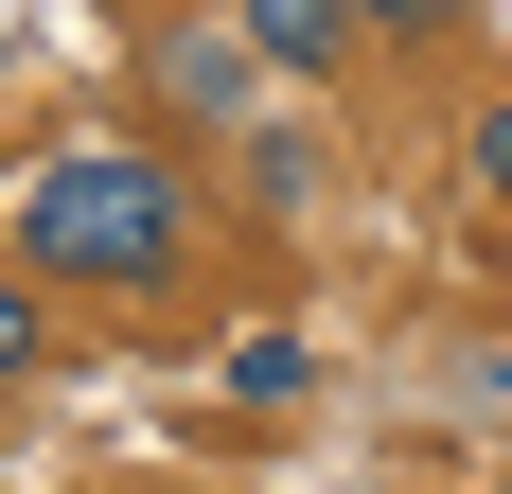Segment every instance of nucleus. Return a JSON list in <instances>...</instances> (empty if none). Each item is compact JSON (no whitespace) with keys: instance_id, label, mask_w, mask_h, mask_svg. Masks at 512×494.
I'll return each instance as SVG.
<instances>
[{"instance_id":"nucleus-5","label":"nucleus","mask_w":512,"mask_h":494,"mask_svg":"<svg viewBox=\"0 0 512 494\" xmlns=\"http://www.w3.org/2000/svg\"><path fill=\"white\" fill-rule=\"evenodd\" d=\"M371 36H442V18H460V0H354Z\"/></svg>"},{"instance_id":"nucleus-6","label":"nucleus","mask_w":512,"mask_h":494,"mask_svg":"<svg viewBox=\"0 0 512 494\" xmlns=\"http://www.w3.org/2000/svg\"><path fill=\"white\" fill-rule=\"evenodd\" d=\"M477 177H495V195H512V106H477Z\"/></svg>"},{"instance_id":"nucleus-4","label":"nucleus","mask_w":512,"mask_h":494,"mask_svg":"<svg viewBox=\"0 0 512 494\" xmlns=\"http://www.w3.org/2000/svg\"><path fill=\"white\" fill-rule=\"evenodd\" d=\"M53 371V318H36V265H0V389H36Z\"/></svg>"},{"instance_id":"nucleus-2","label":"nucleus","mask_w":512,"mask_h":494,"mask_svg":"<svg viewBox=\"0 0 512 494\" xmlns=\"http://www.w3.org/2000/svg\"><path fill=\"white\" fill-rule=\"evenodd\" d=\"M248 71H265L248 36H177V53H159V89H177V124H248Z\"/></svg>"},{"instance_id":"nucleus-3","label":"nucleus","mask_w":512,"mask_h":494,"mask_svg":"<svg viewBox=\"0 0 512 494\" xmlns=\"http://www.w3.org/2000/svg\"><path fill=\"white\" fill-rule=\"evenodd\" d=\"M354 36H371L354 0H248V53H283V71H336Z\"/></svg>"},{"instance_id":"nucleus-1","label":"nucleus","mask_w":512,"mask_h":494,"mask_svg":"<svg viewBox=\"0 0 512 494\" xmlns=\"http://www.w3.org/2000/svg\"><path fill=\"white\" fill-rule=\"evenodd\" d=\"M18 265L36 283H106V300H142V283H177L195 265V195L159 177V159H36L18 177Z\"/></svg>"}]
</instances>
